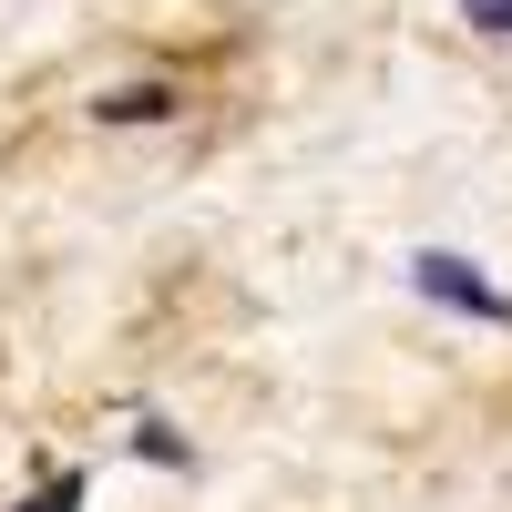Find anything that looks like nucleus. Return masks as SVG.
I'll list each match as a JSON object with an SVG mask.
<instances>
[{
    "label": "nucleus",
    "instance_id": "nucleus-1",
    "mask_svg": "<svg viewBox=\"0 0 512 512\" xmlns=\"http://www.w3.org/2000/svg\"><path fill=\"white\" fill-rule=\"evenodd\" d=\"M410 287L441 297V308H461V318H482V328H512V297L492 277H472V256H451V246H420L410 256Z\"/></svg>",
    "mask_w": 512,
    "mask_h": 512
},
{
    "label": "nucleus",
    "instance_id": "nucleus-2",
    "mask_svg": "<svg viewBox=\"0 0 512 512\" xmlns=\"http://www.w3.org/2000/svg\"><path fill=\"white\" fill-rule=\"evenodd\" d=\"M175 82H123V93H103L93 103V123H113V134H123V123H175Z\"/></svg>",
    "mask_w": 512,
    "mask_h": 512
},
{
    "label": "nucleus",
    "instance_id": "nucleus-3",
    "mask_svg": "<svg viewBox=\"0 0 512 512\" xmlns=\"http://www.w3.org/2000/svg\"><path fill=\"white\" fill-rule=\"evenodd\" d=\"M82 492H93V482H82V472H52V482H41L21 512H82Z\"/></svg>",
    "mask_w": 512,
    "mask_h": 512
},
{
    "label": "nucleus",
    "instance_id": "nucleus-4",
    "mask_svg": "<svg viewBox=\"0 0 512 512\" xmlns=\"http://www.w3.org/2000/svg\"><path fill=\"white\" fill-rule=\"evenodd\" d=\"M134 451H144V461H164V472H185V441L164 431V420H144V431H134Z\"/></svg>",
    "mask_w": 512,
    "mask_h": 512
},
{
    "label": "nucleus",
    "instance_id": "nucleus-5",
    "mask_svg": "<svg viewBox=\"0 0 512 512\" xmlns=\"http://www.w3.org/2000/svg\"><path fill=\"white\" fill-rule=\"evenodd\" d=\"M461 21H482V31H502V41H512V0H461Z\"/></svg>",
    "mask_w": 512,
    "mask_h": 512
}]
</instances>
